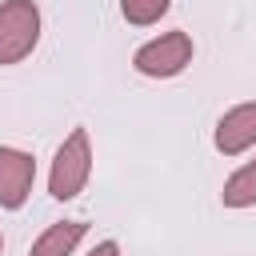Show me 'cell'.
Here are the masks:
<instances>
[{
    "label": "cell",
    "mask_w": 256,
    "mask_h": 256,
    "mask_svg": "<svg viewBox=\"0 0 256 256\" xmlns=\"http://www.w3.org/2000/svg\"><path fill=\"white\" fill-rule=\"evenodd\" d=\"M88 176H92V140H88V128H72L52 156V172H48L52 200H76Z\"/></svg>",
    "instance_id": "cell-1"
},
{
    "label": "cell",
    "mask_w": 256,
    "mask_h": 256,
    "mask_svg": "<svg viewBox=\"0 0 256 256\" xmlns=\"http://www.w3.org/2000/svg\"><path fill=\"white\" fill-rule=\"evenodd\" d=\"M40 44V8L36 0L0 4V64H20Z\"/></svg>",
    "instance_id": "cell-2"
},
{
    "label": "cell",
    "mask_w": 256,
    "mask_h": 256,
    "mask_svg": "<svg viewBox=\"0 0 256 256\" xmlns=\"http://www.w3.org/2000/svg\"><path fill=\"white\" fill-rule=\"evenodd\" d=\"M196 56V44L188 32H160L156 40L140 44L136 56H132V68L140 76H156V80H168V76H180Z\"/></svg>",
    "instance_id": "cell-3"
},
{
    "label": "cell",
    "mask_w": 256,
    "mask_h": 256,
    "mask_svg": "<svg viewBox=\"0 0 256 256\" xmlns=\"http://www.w3.org/2000/svg\"><path fill=\"white\" fill-rule=\"evenodd\" d=\"M36 184V160L24 148L0 144V208H24Z\"/></svg>",
    "instance_id": "cell-4"
},
{
    "label": "cell",
    "mask_w": 256,
    "mask_h": 256,
    "mask_svg": "<svg viewBox=\"0 0 256 256\" xmlns=\"http://www.w3.org/2000/svg\"><path fill=\"white\" fill-rule=\"evenodd\" d=\"M216 152L224 156H240L248 148H256V100H244L236 108H228L216 120Z\"/></svg>",
    "instance_id": "cell-5"
},
{
    "label": "cell",
    "mask_w": 256,
    "mask_h": 256,
    "mask_svg": "<svg viewBox=\"0 0 256 256\" xmlns=\"http://www.w3.org/2000/svg\"><path fill=\"white\" fill-rule=\"evenodd\" d=\"M84 236H88V224H84V220H60V224H48V228L32 240L28 256H72L76 244H80Z\"/></svg>",
    "instance_id": "cell-6"
},
{
    "label": "cell",
    "mask_w": 256,
    "mask_h": 256,
    "mask_svg": "<svg viewBox=\"0 0 256 256\" xmlns=\"http://www.w3.org/2000/svg\"><path fill=\"white\" fill-rule=\"evenodd\" d=\"M220 200H224V208H252L256 204V160H248L244 168H236L224 180Z\"/></svg>",
    "instance_id": "cell-7"
},
{
    "label": "cell",
    "mask_w": 256,
    "mask_h": 256,
    "mask_svg": "<svg viewBox=\"0 0 256 256\" xmlns=\"http://www.w3.org/2000/svg\"><path fill=\"white\" fill-rule=\"evenodd\" d=\"M168 8H172V0H120V16H124L128 24H136V28L156 24Z\"/></svg>",
    "instance_id": "cell-8"
},
{
    "label": "cell",
    "mask_w": 256,
    "mask_h": 256,
    "mask_svg": "<svg viewBox=\"0 0 256 256\" xmlns=\"http://www.w3.org/2000/svg\"><path fill=\"white\" fill-rule=\"evenodd\" d=\"M88 256H120V244H116V240H100Z\"/></svg>",
    "instance_id": "cell-9"
},
{
    "label": "cell",
    "mask_w": 256,
    "mask_h": 256,
    "mask_svg": "<svg viewBox=\"0 0 256 256\" xmlns=\"http://www.w3.org/2000/svg\"><path fill=\"white\" fill-rule=\"evenodd\" d=\"M0 252H4V236H0Z\"/></svg>",
    "instance_id": "cell-10"
}]
</instances>
